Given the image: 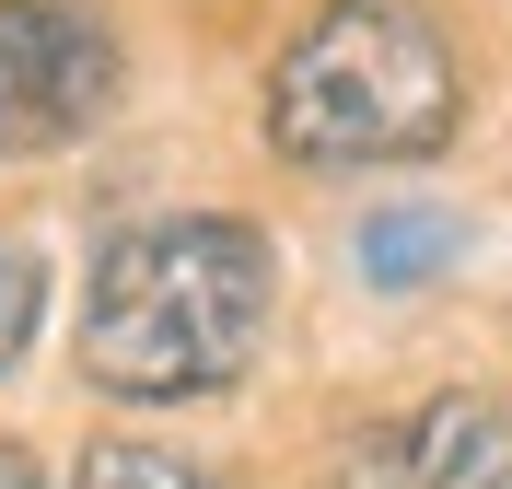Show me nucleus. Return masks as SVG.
I'll list each match as a JSON object with an SVG mask.
<instances>
[{"mask_svg":"<svg viewBox=\"0 0 512 489\" xmlns=\"http://www.w3.org/2000/svg\"><path fill=\"white\" fill-rule=\"evenodd\" d=\"M280 303V257L256 222L187 210V222H140L94 257L82 292V373L128 408H175V396L233 385L268 338Z\"/></svg>","mask_w":512,"mask_h":489,"instance_id":"obj_1","label":"nucleus"},{"mask_svg":"<svg viewBox=\"0 0 512 489\" xmlns=\"http://www.w3.org/2000/svg\"><path fill=\"white\" fill-rule=\"evenodd\" d=\"M268 140L303 175L419 163L454 140V47L419 0H326L268 70Z\"/></svg>","mask_w":512,"mask_h":489,"instance_id":"obj_2","label":"nucleus"},{"mask_svg":"<svg viewBox=\"0 0 512 489\" xmlns=\"http://www.w3.org/2000/svg\"><path fill=\"white\" fill-rule=\"evenodd\" d=\"M117 105V35L82 0H0V152H59Z\"/></svg>","mask_w":512,"mask_h":489,"instance_id":"obj_3","label":"nucleus"},{"mask_svg":"<svg viewBox=\"0 0 512 489\" xmlns=\"http://www.w3.org/2000/svg\"><path fill=\"white\" fill-rule=\"evenodd\" d=\"M326 489H512V408L501 396H431L408 420L338 443Z\"/></svg>","mask_w":512,"mask_h":489,"instance_id":"obj_4","label":"nucleus"},{"mask_svg":"<svg viewBox=\"0 0 512 489\" xmlns=\"http://www.w3.org/2000/svg\"><path fill=\"white\" fill-rule=\"evenodd\" d=\"M431 257H454V222H443V210H373V222H361V268H373L384 292L431 280Z\"/></svg>","mask_w":512,"mask_h":489,"instance_id":"obj_5","label":"nucleus"},{"mask_svg":"<svg viewBox=\"0 0 512 489\" xmlns=\"http://www.w3.org/2000/svg\"><path fill=\"white\" fill-rule=\"evenodd\" d=\"M70 489H222V478L187 466V455H163V443H94Z\"/></svg>","mask_w":512,"mask_h":489,"instance_id":"obj_6","label":"nucleus"},{"mask_svg":"<svg viewBox=\"0 0 512 489\" xmlns=\"http://www.w3.org/2000/svg\"><path fill=\"white\" fill-rule=\"evenodd\" d=\"M35 303H47L35 257H24V245H0V373L24 361V338H35Z\"/></svg>","mask_w":512,"mask_h":489,"instance_id":"obj_7","label":"nucleus"},{"mask_svg":"<svg viewBox=\"0 0 512 489\" xmlns=\"http://www.w3.org/2000/svg\"><path fill=\"white\" fill-rule=\"evenodd\" d=\"M0 489H47V478H35V455H24V443H0Z\"/></svg>","mask_w":512,"mask_h":489,"instance_id":"obj_8","label":"nucleus"}]
</instances>
